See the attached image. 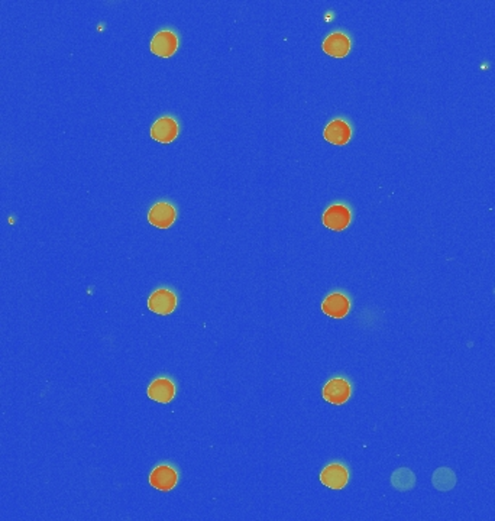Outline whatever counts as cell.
<instances>
[{"instance_id": "obj_1", "label": "cell", "mask_w": 495, "mask_h": 521, "mask_svg": "<svg viewBox=\"0 0 495 521\" xmlns=\"http://www.w3.org/2000/svg\"><path fill=\"white\" fill-rule=\"evenodd\" d=\"M351 396H352V384L347 380L342 378V376L332 378L323 387V398L333 405L345 404L349 398H351Z\"/></svg>"}, {"instance_id": "obj_2", "label": "cell", "mask_w": 495, "mask_h": 521, "mask_svg": "<svg viewBox=\"0 0 495 521\" xmlns=\"http://www.w3.org/2000/svg\"><path fill=\"white\" fill-rule=\"evenodd\" d=\"M320 481L330 489H343L349 482V471L342 462L329 463L320 473Z\"/></svg>"}, {"instance_id": "obj_3", "label": "cell", "mask_w": 495, "mask_h": 521, "mask_svg": "<svg viewBox=\"0 0 495 521\" xmlns=\"http://www.w3.org/2000/svg\"><path fill=\"white\" fill-rule=\"evenodd\" d=\"M148 307L156 314H171L177 307V296L168 288H158L150 296Z\"/></svg>"}, {"instance_id": "obj_4", "label": "cell", "mask_w": 495, "mask_h": 521, "mask_svg": "<svg viewBox=\"0 0 495 521\" xmlns=\"http://www.w3.org/2000/svg\"><path fill=\"white\" fill-rule=\"evenodd\" d=\"M179 482V472L176 468H172L168 463L156 467L150 475V484L159 491L168 492Z\"/></svg>"}, {"instance_id": "obj_5", "label": "cell", "mask_w": 495, "mask_h": 521, "mask_svg": "<svg viewBox=\"0 0 495 521\" xmlns=\"http://www.w3.org/2000/svg\"><path fill=\"white\" fill-rule=\"evenodd\" d=\"M352 222V213L343 205H333L323 214V225L334 232L345 230Z\"/></svg>"}, {"instance_id": "obj_6", "label": "cell", "mask_w": 495, "mask_h": 521, "mask_svg": "<svg viewBox=\"0 0 495 521\" xmlns=\"http://www.w3.org/2000/svg\"><path fill=\"white\" fill-rule=\"evenodd\" d=\"M177 212L167 201H159L154 205L148 213V222L159 229H167L176 222Z\"/></svg>"}, {"instance_id": "obj_7", "label": "cell", "mask_w": 495, "mask_h": 521, "mask_svg": "<svg viewBox=\"0 0 495 521\" xmlns=\"http://www.w3.org/2000/svg\"><path fill=\"white\" fill-rule=\"evenodd\" d=\"M180 126L177 121L171 118V116H164V118L158 119L152 127H151V136L161 142V143H171L179 135Z\"/></svg>"}, {"instance_id": "obj_8", "label": "cell", "mask_w": 495, "mask_h": 521, "mask_svg": "<svg viewBox=\"0 0 495 521\" xmlns=\"http://www.w3.org/2000/svg\"><path fill=\"white\" fill-rule=\"evenodd\" d=\"M179 48V38L171 31L158 32L151 41V51L163 58L171 57Z\"/></svg>"}, {"instance_id": "obj_9", "label": "cell", "mask_w": 495, "mask_h": 521, "mask_svg": "<svg viewBox=\"0 0 495 521\" xmlns=\"http://www.w3.org/2000/svg\"><path fill=\"white\" fill-rule=\"evenodd\" d=\"M148 397L156 402L167 404L176 397V384L167 378V376L156 378L148 387Z\"/></svg>"}, {"instance_id": "obj_10", "label": "cell", "mask_w": 495, "mask_h": 521, "mask_svg": "<svg viewBox=\"0 0 495 521\" xmlns=\"http://www.w3.org/2000/svg\"><path fill=\"white\" fill-rule=\"evenodd\" d=\"M322 310L329 317L343 318L351 310V301L342 293H333L325 298Z\"/></svg>"}, {"instance_id": "obj_11", "label": "cell", "mask_w": 495, "mask_h": 521, "mask_svg": "<svg viewBox=\"0 0 495 521\" xmlns=\"http://www.w3.org/2000/svg\"><path fill=\"white\" fill-rule=\"evenodd\" d=\"M352 42L343 32H333L323 41V51L334 58H343L349 54Z\"/></svg>"}, {"instance_id": "obj_12", "label": "cell", "mask_w": 495, "mask_h": 521, "mask_svg": "<svg viewBox=\"0 0 495 521\" xmlns=\"http://www.w3.org/2000/svg\"><path fill=\"white\" fill-rule=\"evenodd\" d=\"M323 135L333 145H346L352 138V129L345 121L336 119L326 126Z\"/></svg>"}, {"instance_id": "obj_13", "label": "cell", "mask_w": 495, "mask_h": 521, "mask_svg": "<svg viewBox=\"0 0 495 521\" xmlns=\"http://www.w3.org/2000/svg\"><path fill=\"white\" fill-rule=\"evenodd\" d=\"M432 482L436 489L441 492H446L456 485V475L452 469L439 468L433 472Z\"/></svg>"}, {"instance_id": "obj_14", "label": "cell", "mask_w": 495, "mask_h": 521, "mask_svg": "<svg viewBox=\"0 0 495 521\" xmlns=\"http://www.w3.org/2000/svg\"><path fill=\"white\" fill-rule=\"evenodd\" d=\"M391 482H392V487H394L396 489L405 492V491H410L414 487L416 476L410 469L401 468V469L394 471V473H392Z\"/></svg>"}]
</instances>
